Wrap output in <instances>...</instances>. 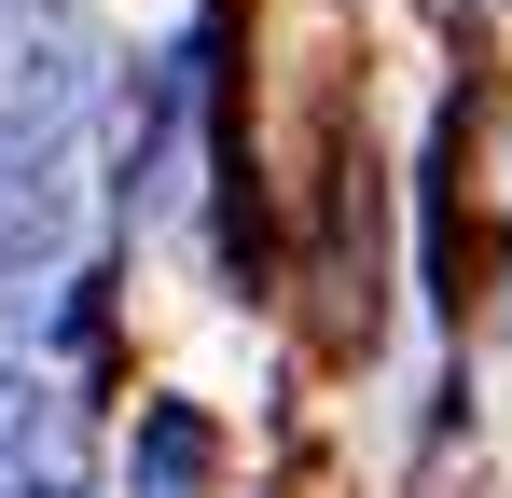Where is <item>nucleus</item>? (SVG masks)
Masks as SVG:
<instances>
[{
  "mask_svg": "<svg viewBox=\"0 0 512 498\" xmlns=\"http://www.w3.org/2000/svg\"><path fill=\"white\" fill-rule=\"evenodd\" d=\"M208 457H222V443H208V415H194V402H153V415H139L125 485H139V498H208Z\"/></svg>",
  "mask_w": 512,
  "mask_h": 498,
  "instance_id": "3",
  "label": "nucleus"
},
{
  "mask_svg": "<svg viewBox=\"0 0 512 498\" xmlns=\"http://www.w3.org/2000/svg\"><path fill=\"white\" fill-rule=\"evenodd\" d=\"M97 111V28L70 0H0V166H42Z\"/></svg>",
  "mask_w": 512,
  "mask_h": 498,
  "instance_id": "1",
  "label": "nucleus"
},
{
  "mask_svg": "<svg viewBox=\"0 0 512 498\" xmlns=\"http://www.w3.org/2000/svg\"><path fill=\"white\" fill-rule=\"evenodd\" d=\"M97 443L56 374H0V498H84Z\"/></svg>",
  "mask_w": 512,
  "mask_h": 498,
  "instance_id": "2",
  "label": "nucleus"
},
{
  "mask_svg": "<svg viewBox=\"0 0 512 498\" xmlns=\"http://www.w3.org/2000/svg\"><path fill=\"white\" fill-rule=\"evenodd\" d=\"M56 249H70V194H56L42 166H0V277L56 263Z\"/></svg>",
  "mask_w": 512,
  "mask_h": 498,
  "instance_id": "4",
  "label": "nucleus"
}]
</instances>
